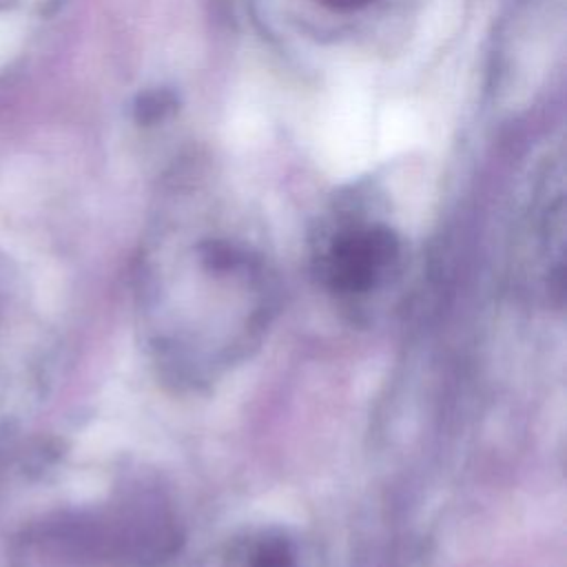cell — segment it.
I'll return each instance as SVG.
<instances>
[{
  "label": "cell",
  "instance_id": "obj_5",
  "mask_svg": "<svg viewBox=\"0 0 567 567\" xmlns=\"http://www.w3.org/2000/svg\"><path fill=\"white\" fill-rule=\"evenodd\" d=\"M319 2L326 4V7H332V9L352 11V9H363V7H368L374 0H319Z\"/></svg>",
  "mask_w": 567,
  "mask_h": 567
},
{
  "label": "cell",
  "instance_id": "obj_4",
  "mask_svg": "<svg viewBox=\"0 0 567 567\" xmlns=\"http://www.w3.org/2000/svg\"><path fill=\"white\" fill-rule=\"evenodd\" d=\"M173 106V100L168 93H148L140 100L137 106V117L142 122H155L159 120L168 109Z\"/></svg>",
  "mask_w": 567,
  "mask_h": 567
},
{
  "label": "cell",
  "instance_id": "obj_3",
  "mask_svg": "<svg viewBox=\"0 0 567 567\" xmlns=\"http://www.w3.org/2000/svg\"><path fill=\"white\" fill-rule=\"evenodd\" d=\"M235 567H301L295 538L277 529H261L244 538L233 551Z\"/></svg>",
  "mask_w": 567,
  "mask_h": 567
},
{
  "label": "cell",
  "instance_id": "obj_1",
  "mask_svg": "<svg viewBox=\"0 0 567 567\" xmlns=\"http://www.w3.org/2000/svg\"><path fill=\"white\" fill-rule=\"evenodd\" d=\"M186 259L155 264L140 297L144 332L159 374L202 385L241 363L277 310V284L246 246L204 237Z\"/></svg>",
  "mask_w": 567,
  "mask_h": 567
},
{
  "label": "cell",
  "instance_id": "obj_6",
  "mask_svg": "<svg viewBox=\"0 0 567 567\" xmlns=\"http://www.w3.org/2000/svg\"><path fill=\"white\" fill-rule=\"evenodd\" d=\"M7 2H9V0H0V7H4V4H7Z\"/></svg>",
  "mask_w": 567,
  "mask_h": 567
},
{
  "label": "cell",
  "instance_id": "obj_2",
  "mask_svg": "<svg viewBox=\"0 0 567 567\" xmlns=\"http://www.w3.org/2000/svg\"><path fill=\"white\" fill-rule=\"evenodd\" d=\"M401 268L399 237L383 224L337 228L315 257L321 288L352 312H365L394 286Z\"/></svg>",
  "mask_w": 567,
  "mask_h": 567
}]
</instances>
